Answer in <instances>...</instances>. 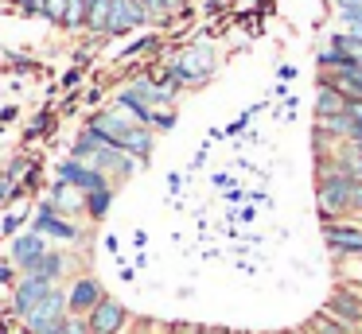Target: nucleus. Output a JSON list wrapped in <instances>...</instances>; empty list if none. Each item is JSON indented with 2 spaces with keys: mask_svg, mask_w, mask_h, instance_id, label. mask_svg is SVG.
I'll use <instances>...</instances> for the list:
<instances>
[{
  "mask_svg": "<svg viewBox=\"0 0 362 334\" xmlns=\"http://www.w3.org/2000/svg\"><path fill=\"white\" fill-rule=\"evenodd\" d=\"M55 132V113L51 109H40V113L32 117V124L24 129V144H32V140H40V136H51Z\"/></svg>",
  "mask_w": 362,
  "mask_h": 334,
  "instance_id": "obj_21",
  "label": "nucleus"
},
{
  "mask_svg": "<svg viewBox=\"0 0 362 334\" xmlns=\"http://www.w3.org/2000/svg\"><path fill=\"white\" fill-rule=\"evenodd\" d=\"M66 318H71L66 315V287L59 284V287H51V295L32 311V315L20 318V330L24 334H59Z\"/></svg>",
  "mask_w": 362,
  "mask_h": 334,
  "instance_id": "obj_4",
  "label": "nucleus"
},
{
  "mask_svg": "<svg viewBox=\"0 0 362 334\" xmlns=\"http://www.w3.org/2000/svg\"><path fill=\"white\" fill-rule=\"evenodd\" d=\"M78 82H82V66H74V70H66V74H63V90H74Z\"/></svg>",
  "mask_w": 362,
  "mask_h": 334,
  "instance_id": "obj_30",
  "label": "nucleus"
},
{
  "mask_svg": "<svg viewBox=\"0 0 362 334\" xmlns=\"http://www.w3.org/2000/svg\"><path fill=\"white\" fill-rule=\"evenodd\" d=\"M47 198L55 202V210H59V214L74 217V222H78V217H86V194H78V191H74V186L59 183V179H55V183H51Z\"/></svg>",
  "mask_w": 362,
  "mask_h": 334,
  "instance_id": "obj_14",
  "label": "nucleus"
},
{
  "mask_svg": "<svg viewBox=\"0 0 362 334\" xmlns=\"http://www.w3.org/2000/svg\"><path fill=\"white\" fill-rule=\"evenodd\" d=\"M16 334H24V330H16Z\"/></svg>",
  "mask_w": 362,
  "mask_h": 334,
  "instance_id": "obj_41",
  "label": "nucleus"
},
{
  "mask_svg": "<svg viewBox=\"0 0 362 334\" xmlns=\"http://www.w3.org/2000/svg\"><path fill=\"white\" fill-rule=\"evenodd\" d=\"M141 28H148V16L141 12L136 0H113L105 39H125V35H133V31H141Z\"/></svg>",
  "mask_w": 362,
  "mask_h": 334,
  "instance_id": "obj_12",
  "label": "nucleus"
},
{
  "mask_svg": "<svg viewBox=\"0 0 362 334\" xmlns=\"http://www.w3.org/2000/svg\"><path fill=\"white\" fill-rule=\"evenodd\" d=\"M32 229L40 233V237H47V241H59V245H82V241H86V229H82V225L74 222V217L59 214L55 202H51L47 194H43V198L35 202Z\"/></svg>",
  "mask_w": 362,
  "mask_h": 334,
  "instance_id": "obj_3",
  "label": "nucleus"
},
{
  "mask_svg": "<svg viewBox=\"0 0 362 334\" xmlns=\"http://www.w3.org/2000/svg\"><path fill=\"white\" fill-rule=\"evenodd\" d=\"M175 20H191V0H160Z\"/></svg>",
  "mask_w": 362,
  "mask_h": 334,
  "instance_id": "obj_27",
  "label": "nucleus"
},
{
  "mask_svg": "<svg viewBox=\"0 0 362 334\" xmlns=\"http://www.w3.org/2000/svg\"><path fill=\"white\" fill-rule=\"evenodd\" d=\"M354 222H358V225H362V214H358V217H354Z\"/></svg>",
  "mask_w": 362,
  "mask_h": 334,
  "instance_id": "obj_40",
  "label": "nucleus"
},
{
  "mask_svg": "<svg viewBox=\"0 0 362 334\" xmlns=\"http://www.w3.org/2000/svg\"><path fill=\"white\" fill-rule=\"evenodd\" d=\"M362 214V183H354V198H351V217Z\"/></svg>",
  "mask_w": 362,
  "mask_h": 334,
  "instance_id": "obj_31",
  "label": "nucleus"
},
{
  "mask_svg": "<svg viewBox=\"0 0 362 334\" xmlns=\"http://www.w3.org/2000/svg\"><path fill=\"white\" fill-rule=\"evenodd\" d=\"M323 311H327V315H335L339 323H346L351 330H362V292H358V287L339 284L335 292L327 295Z\"/></svg>",
  "mask_w": 362,
  "mask_h": 334,
  "instance_id": "obj_11",
  "label": "nucleus"
},
{
  "mask_svg": "<svg viewBox=\"0 0 362 334\" xmlns=\"http://www.w3.org/2000/svg\"><path fill=\"white\" fill-rule=\"evenodd\" d=\"M28 276H40V280H47V284H63V280L78 276V261H74V253H66V249H51Z\"/></svg>",
  "mask_w": 362,
  "mask_h": 334,
  "instance_id": "obj_13",
  "label": "nucleus"
},
{
  "mask_svg": "<svg viewBox=\"0 0 362 334\" xmlns=\"http://www.w3.org/2000/svg\"><path fill=\"white\" fill-rule=\"evenodd\" d=\"M0 318H8V299H0Z\"/></svg>",
  "mask_w": 362,
  "mask_h": 334,
  "instance_id": "obj_39",
  "label": "nucleus"
},
{
  "mask_svg": "<svg viewBox=\"0 0 362 334\" xmlns=\"http://www.w3.org/2000/svg\"><path fill=\"white\" fill-rule=\"evenodd\" d=\"M51 287H59V284H47V280H40V276H20V284L8 292V315L16 318V323L28 318L51 295Z\"/></svg>",
  "mask_w": 362,
  "mask_h": 334,
  "instance_id": "obj_8",
  "label": "nucleus"
},
{
  "mask_svg": "<svg viewBox=\"0 0 362 334\" xmlns=\"http://www.w3.org/2000/svg\"><path fill=\"white\" fill-rule=\"evenodd\" d=\"M180 186H183V175H180V171H172V175H168V191L180 194Z\"/></svg>",
  "mask_w": 362,
  "mask_h": 334,
  "instance_id": "obj_33",
  "label": "nucleus"
},
{
  "mask_svg": "<svg viewBox=\"0 0 362 334\" xmlns=\"http://www.w3.org/2000/svg\"><path fill=\"white\" fill-rule=\"evenodd\" d=\"M335 113H346V97L327 82V78H320V85H315V121H327V117H335Z\"/></svg>",
  "mask_w": 362,
  "mask_h": 334,
  "instance_id": "obj_16",
  "label": "nucleus"
},
{
  "mask_svg": "<svg viewBox=\"0 0 362 334\" xmlns=\"http://www.w3.org/2000/svg\"><path fill=\"white\" fill-rule=\"evenodd\" d=\"M300 334H308V330H300Z\"/></svg>",
  "mask_w": 362,
  "mask_h": 334,
  "instance_id": "obj_43",
  "label": "nucleus"
},
{
  "mask_svg": "<svg viewBox=\"0 0 362 334\" xmlns=\"http://www.w3.org/2000/svg\"><path fill=\"white\" fill-rule=\"evenodd\" d=\"M276 74H281V82H292V78H296V66H288V62H284V66L276 70Z\"/></svg>",
  "mask_w": 362,
  "mask_h": 334,
  "instance_id": "obj_34",
  "label": "nucleus"
},
{
  "mask_svg": "<svg viewBox=\"0 0 362 334\" xmlns=\"http://www.w3.org/2000/svg\"><path fill=\"white\" fill-rule=\"evenodd\" d=\"M86 16H90V0H66L63 31H86Z\"/></svg>",
  "mask_w": 362,
  "mask_h": 334,
  "instance_id": "obj_22",
  "label": "nucleus"
},
{
  "mask_svg": "<svg viewBox=\"0 0 362 334\" xmlns=\"http://www.w3.org/2000/svg\"><path fill=\"white\" fill-rule=\"evenodd\" d=\"M105 287H102V280L94 276V272H78V276L66 284V315H74V318H86L90 311L98 307V303L105 299Z\"/></svg>",
  "mask_w": 362,
  "mask_h": 334,
  "instance_id": "obj_6",
  "label": "nucleus"
},
{
  "mask_svg": "<svg viewBox=\"0 0 362 334\" xmlns=\"http://www.w3.org/2000/svg\"><path fill=\"white\" fill-rule=\"evenodd\" d=\"M43 20L55 23V28H63L66 23V0H47V4H43Z\"/></svg>",
  "mask_w": 362,
  "mask_h": 334,
  "instance_id": "obj_24",
  "label": "nucleus"
},
{
  "mask_svg": "<svg viewBox=\"0 0 362 334\" xmlns=\"http://www.w3.org/2000/svg\"><path fill=\"white\" fill-rule=\"evenodd\" d=\"M47 253H51V241H47V237H40V233H35L32 225H28L24 233H16V237L8 241V261L16 264L20 276H28V272H32Z\"/></svg>",
  "mask_w": 362,
  "mask_h": 334,
  "instance_id": "obj_7",
  "label": "nucleus"
},
{
  "mask_svg": "<svg viewBox=\"0 0 362 334\" xmlns=\"http://www.w3.org/2000/svg\"><path fill=\"white\" fill-rule=\"evenodd\" d=\"M214 186H222V191H230V175H226V171H218V175H214Z\"/></svg>",
  "mask_w": 362,
  "mask_h": 334,
  "instance_id": "obj_35",
  "label": "nucleus"
},
{
  "mask_svg": "<svg viewBox=\"0 0 362 334\" xmlns=\"http://www.w3.org/2000/svg\"><path fill=\"white\" fill-rule=\"evenodd\" d=\"M175 121H180V113H175V109H152L148 129L160 136V132H172V129H175Z\"/></svg>",
  "mask_w": 362,
  "mask_h": 334,
  "instance_id": "obj_23",
  "label": "nucleus"
},
{
  "mask_svg": "<svg viewBox=\"0 0 362 334\" xmlns=\"http://www.w3.org/2000/svg\"><path fill=\"white\" fill-rule=\"evenodd\" d=\"M257 109H261V105H250V109H245V113L238 117L234 124H226V129H222V136H238V132H245V124H250V117L257 113Z\"/></svg>",
  "mask_w": 362,
  "mask_h": 334,
  "instance_id": "obj_26",
  "label": "nucleus"
},
{
  "mask_svg": "<svg viewBox=\"0 0 362 334\" xmlns=\"http://www.w3.org/2000/svg\"><path fill=\"white\" fill-rule=\"evenodd\" d=\"M160 47H164V35H160V31H148V35L133 39V43L117 54V62H133V59H141V54H160Z\"/></svg>",
  "mask_w": 362,
  "mask_h": 334,
  "instance_id": "obj_17",
  "label": "nucleus"
},
{
  "mask_svg": "<svg viewBox=\"0 0 362 334\" xmlns=\"http://www.w3.org/2000/svg\"><path fill=\"white\" fill-rule=\"evenodd\" d=\"M164 66H168V74H172V82L180 85V90H203L214 78V70H218V54H214L211 43L195 39V43L180 47L175 54H168Z\"/></svg>",
  "mask_w": 362,
  "mask_h": 334,
  "instance_id": "obj_1",
  "label": "nucleus"
},
{
  "mask_svg": "<svg viewBox=\"0 0 362 334\" xmlns=\"http://www.w3.org/2000/svg\"><path fill=\"white\" fill-rule=\"evenodd\" d=\"M308 334H354L346 323H339L335 315H327V311H315L312 318H308V326H304Z\"/></svg>",
  "mask_w": 362,
  "mask_h": 334,
  "instance_id": "obj_20",
  "label": "nucleus"
},
{
  "mask_svg": "<svg viewBox=\"0 0 362 334\" xmlns=\"http://www.w3.org/2000/svg\"><path fill=\"white\" fill-rule=\"evenodd\" d=\"M351 198H354V175H343V171H335V167L315 175V206H320L323 225L351 217Z\"/></svg>",
  "mask_w": 362,
  "mask_h": 334,
  "instance_id": "obj_2",
  "label": "nucleus"
},
{
  "mask_svg": "<svg viewBox=\"0 0 362 334\" xmlns=\"http://www.w3.org/2000/svg\"><path fill=\"white\" fill-rule=\"evenodd\" d=\"M129 323H133L129 307H125L121 299H113V295H105V299L86 315L90 334H125V330H129Z\"/></svg>",
  "mask_w": 362,
  "mask_h": 334,
  "instance_id": "obj_10",
  "label": "nucleus"
},
{
  "mask_svg": "<svg viewBox=\"0 0 362 334\" xmlns=\"http://www.w3.org/2000/svg\"><path fill=\"white\" fill-rule=\"evenodd\" d=\"M16 284H20V272H16V264L4 256V261H0V287H8V292H12Z\"/></svg>",
  "mask_w": 362,
  "mask_h": 334,
  "instance_id": "obj_25",
  "label": "nucleus"
},
{
  "mask_svg": "<svg viewBox=\"0 0 362 334\" xmlns=\"http://www.w3.org/2000/svg\"><path fill=\"white\" fill-rule=\"evenodd\" d=\"M59 334H90V326H86V318H66V323H63V330H59Z\"/></svg>",
  "mask_w": 362,
  "mask_h": 334,
  "instance_id": "obj_28",
  "label": "nucleus"
},
{
  "mask_svg": "<svg viewBox=\"0 0 362 334\" xmlns=\"http://www.w3.org/2000/svg\"><path fill=\"white\" fill-rule=\"evenodd\" d=\"M28 225H32V206H24V210H4V217H0V237L12 241L16 233H24Z\"/></svg>",
  "mask_w": 362,
  "mask_h": 334,
  "instance_id": "obj_19",
  "label": "nucleus"
},
{
  "mask_svg": "<svg viewBox=\"0 0 362 334\" xmlns=\"http://www.w3.org/2000/svg\"><path fill=\"white\" fill-rule=\"evenodd\" d=\"M346 152H351V175H354V183H362V152H358V148H351V144H346Z\"/></svg>",
  "mask_w": 362,
  "mask_h": 334,
  "instance_id": "obj_29",
  "label": "nucleus"
},
{
  "mask_svg": "<svg viewBox=\"0 0 362 334\" xmlns=\"http://www.w3.org/2000/svg\"><path fill=\"white\" fill-rule=\"evenodd\" d=\"M242 198H245V194L238 191V186H230V191H226V202H230V206H234V202H242Z\"/></svg>",
  "mask_w": 362,
  "mask_h": 334,
  "instance_id": "obj_36",
  "label": "nucleus"
},
{
  "mask_svg": "<svg viewBox=\"0 0 362 334\" xmlns=\"http://www.w3.org/2000/svg\"><path fill=\"white\" fill-rule=\"evenodd\" d=\"M133 245H136V249H144V245H148V233L136 229V233H133Z\"/></svg>",
  "mask_w": 362,
  "mask_h": 334,
  "instance_id": "obj_37",
  "label": "nucleus"
},
{
  "mask_svg": "<svg viewBox=\"0 0 362 334\" xmlns=\"http://www.w3.org/2000/svg\"><path fill=\"white\" fill-rule=\"evenodd\" d=\"M354 4H362V0H335V12H343V8H354Z\"/></svg>",
  "mask_w": 362,
  "mask_h": 334,
  "instance_id": "obj_38",
  "label": "nucleus"
},
{
  "mask_svg": "<svg viewBox=\"0 0 362 334\" xmlns=\"http://www.w3.org/2000/svg\"><path fill=\"white\" fill-rule=\"evenodd\" d=\"M121 152H129L136 163H141V167H148L152 152H156V132H152L148 124H136V129L121 140Z\"/></svg>",
  "mask_w": 362,
  "mask_h": 334,
  "instance_id": "obj_15",
  "label": "nucleus"
},
{
  "mask_svg": "<svg viewBox=\"0 0 362 334\" xmlns=\"http://www.w3.org/2000/svg\"><path fill=\"white\" fill-rule=\"evenodd\" d=\"M55 179L66 186H74L78 194H94V191L113 186L110 175H102L98 167H90V163H82V160H71V155H63V160L55 163Z\"/></svg>",
  "mask_w": 362,
  "mask_h": 334,
  "instance_id": "obj_5",
  "label": "nucleus"
},
{
  "mask_svg": "<svg viewBox=\"0 0 362 334\" xmlns=\"http://www.w3.org/2000/svg\"><path fill=\"white\" fill-rule=\"evenodd\" d=\"M323 245L339 256V261H351V256H362V225L354 217H343V222H327L323 225Z\"/></svg>",
  "mask_w": 362,
  "mask_h": 334,
  "instance_id": "obj_9",
  "label": "nucleus"
},
{
  "mask_svg": "<svg viewBox=\"0 0 362 334\" xmlns=\"http://www.w3.org/2000/svg\"><path fill=\"white\" fill-rule=\"evenodd\" d=\"M16 117H20V105H4V109H0V124H12Z\"/></svg>",
  "mask_w": 362,
  "mask_h": 334,
  "instance_id": "obj_32",
  "label": "nucleus"
},
{
  "mask_svg": "<svg viewBox=\"0 0 362 334\" xmlns=\"http://www.w3.org/2000/svg\"><path fill=\"white\" fill-rule=\"evenodd\" d=\"M113 198H117V186L86 194V222H105V214L113 210Z\"/></svg>",
  "mask_w": 362,
  "mask_h": 334,
  "instance_id": "obj_18",
  "label": "nucleus"
},
{
  "mask_svg": "<svg viewBox=\"0 0 362 334\" xmlns=\"http://www.w3.org/2000/svg\"><path fill=\"white\" fill-rule=\"evenodd\" d=\"M354 334H362V330H354Z\"/></svg>",
  "mask_w": 362,
  "mask_h": 334,
  "instance_id": "obj_42",
  "label": "nucleus"
}]
</instances>
